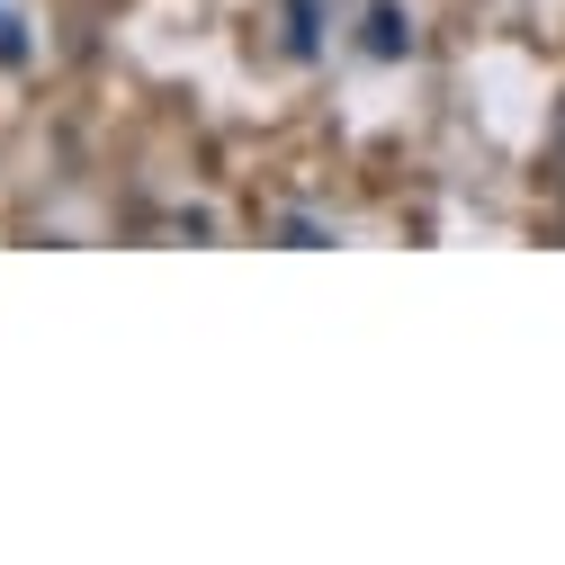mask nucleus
<instances>
[{
  "label": "nucleus",
  "mask_w": 565,
  "mask_h": 565,
  "mask_svg": "<svg viewBox=\"0 0 565 565\" xmlns=\"http://www.w3.org/2000/svg\"><path fill=\"white\" fill-rule=\"evenodd\" d=\"M404 45H413V28L395 10H369V54H404Z\"/></svg>",
  "instance_id": "1"
},
{
  "label": "nucleus",
  "mask_w": 565,
  "mask_h": 565,
  "mask_svg": "<svg viewBox=\"0 0 565 565\" xmlns=\"http://www.w3.org/2000/svg\"><path fill=\"white\" fill-rule=\"evenodd\" d=\"M547 180L565 189V108H556V126H547Z\"/></svg>",
  "instance_id": "2"
},
{
  "label": "nucleus",
  "mask_w": 565,
  "mask_h": 565,
  "mask_svg": "<svg viewBox=\"0 0 565 565\" xmlns=\"http://www.w3.org/2000/svg\"><path fill=\"white\" fill-rule=\"evenodd\" d=\"M0 54H19V36H10V19H0Z\"/></svg>",
  "instance_id": "3"
}]
</instances>
